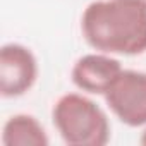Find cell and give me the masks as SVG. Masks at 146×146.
Here are the masks:
<instances>
[{"mask_svg":"<svg viewBox=\"0 0 146 146\" xmlns=\"http://www.w3.org/2000/svg\"><path fill=\"white\" fill-rule=\"evenodd\" d=\"M4 146H48L50 139L43 124L29 113L11 115L2 127Z\"/></svg>","mask_w":146,"mask_h":146,"instance_id":"cell-6","label":"cell"},{"mask_svg":"<svg viewBox=\"0 0 146 146\" xmlns=\"http://www.w3.org/2000/svg\"><path fill=\"white\" fill-rule=\"evenodd\" d=\"M40 74L38 58L21 43H5L0 48V95L19 98L31 91Z\"/></svg>","mask_w":146,"mask_h":146,"instance_id":"cell-4","label":"cell"},{"mask_svg":"<svg viewBox=\"0 0 146 146\" xmlns=\"http://www.w3.org/2000/svg\"><path fill=\"white\" fill-rule=\"evenodd\" d=\"M139 144L146 146V125H144V129H143V132H141V136H139Z\"/></svg>","mask_w":146,"mask_h":146,"instance_id":"cell-7","label":"cell"},{"mask_svg":"<svg viewBox=\"0 0 146 146\" xmlns=\"http://www.w3.org/2000/svg\"><path fill=\"white\" fill-rule=\"evenodd\" d=\"M81 35L96 52L134 57L146 52L143 0H93L81 14Z\"/></svg>","mask_w":146,"mask_h":146,"instance_id":"cell-1","label":"cell"},{"mask_svg":"<svg viewBox=\"0 0 146 146\" xmlns=\"http://www.w3.org/2000/svg\"><path fill=\"white\" fill-rule=\"evenodd\" d=\"M143 2H144V5H146V0H143Z\"/></svg>","mask_w":146,"mask_h":146,"instance_id":"cell-8","label":"cell"},{"mask_svg":"<svg viewBox=\"0 0 146 146\" xmlns=\"http://www.w3.org/2000/svg\"><path fill=\"white\" fill-rule=\"evenodd\" d=\"M52 122L69 146H105L110 141L107 112L86 93H65L52 108Z\"/></svg>","mask_w":146,"mask_h":146,"instance_id":"cell-2","label":"cell"},{"mask_svg":"<svg viewBox=\"0 0 146 146\" xmlns=\"http://www.w3.org/2000/svg\"><path fill=\"white\" fill-rule=\"evenodd\" d=\"M103 98L110 112L124 125H146V72L124 69Z\"/></svg>","mask_w":146,"mask_h":146,"instance_id":"cell-3","label":"cell"},{"mask_svg":"<svg viewBox=\"0 0 146 146\" xmlns=\"http://www.w3.org/2000/svg\"><path fill=\"white\" fill-rule=\"evenodd\" d=\"M124 70L115 55L93 52L79 57L70 69V81L79 91L86 95L103 96Z\"/></svg>","mask_w":146,"mask_h":146,"instance_id":"cell-5","label":"cell"}]
</instances>
